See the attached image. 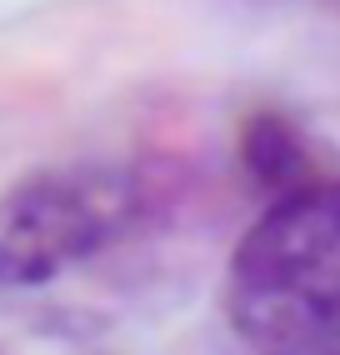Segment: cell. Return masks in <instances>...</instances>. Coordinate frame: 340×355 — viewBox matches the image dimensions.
I'll return each mask as SVG.
<instances>
[{
  "mask_svg": "<svg viewBox=\"0 0 340 355\" xmlns=\"http://www.w3.org/2000/svg\"><path fill=\"white\" fill-rule=\"evenodd\" d=\"M221 320L235 355H340V175L275 196L235 241Z\"/></svg>",
  "mask_w": 340,
  "mask_h": 355,
  "instance_id": "1",
  "label": "cell"
},
{
  "mask_svg": "<svg viewBox=\"0 0 340 355\" xmlns=\"http://www.w3.org/2000/svg\"><path fill=\"white\" fill-rule=\"evenodd\" d=\"M155 210L140 165L76 160L35 171L0 196V291H40L120 245Z\"/></svg>",
  "mask_w": 340,
  "mask_h": 355,
  "instance_id": "2",
  "label": "cell"
},
{
  "mask_svg": "<svg viewBox=\"0 0 340 355\" xmlns=\"http://www.w3.org/2000/svg\"><path fill=\"white\" fill-rule=\"evenodd\" d=\"M240 165H246V175L271 200L300 191V185L321 180V175H330L321 165L315 140L280 110H255L250 121L240 125Z\"/></svg>",
  "mask_w": 340,
  "mask_h": 355,
  "instance_id": "3",
  "label": "cell"
}]
</instances>
